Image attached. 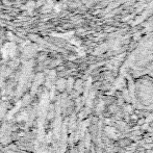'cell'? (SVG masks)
I'll return each mask as SVG.
<instances>
[{
  "label": "cell",
  "mask_w": 153,
  "mask_h": 153,
  "mask_svg": "<svg viewBox=\"0 0 153 153\" xmlns=\"http://www.w3.org/2000/svg\"><path fill=\"white\" fill-rule=\"evenodd\" d=\"M33 7H34V2L33 1H29L28 3L26 4V6H25V8H26V10H33Z\"/></svg>",
  "instance_id": "1"
}]
</instances>
